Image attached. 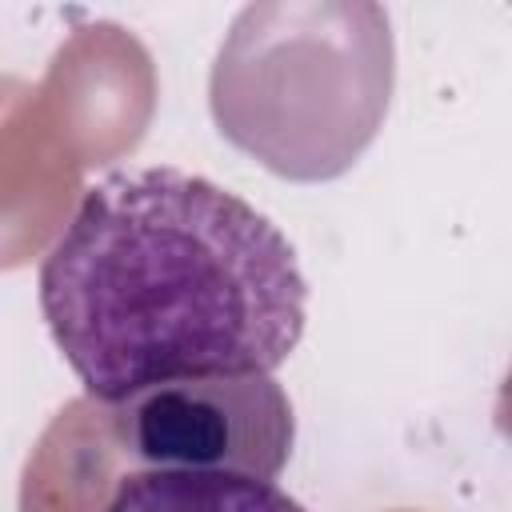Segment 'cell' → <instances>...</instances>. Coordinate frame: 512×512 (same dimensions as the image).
<instances>
[{"label":"cell","instance_id":"6da1fadb","mask_svg":"<svg viewBox=\"0 0 512 512\" xmlns=\"http://www.w3.org/2000/svg\"><path fill=\"white\" fill-rule=\"evenodd\" d=\"M36 288L60 356L108 408L172 380L276 372L308 320L288 236L180 168L88 184Z\"/></svg>","mask_w":512,"mask_h":512},{"label":"cell","instance_id":"7a4b0ae2","mask_svg":"<svg viewBox=\"0 0 512 512\" xmlns=\"http://www.w3.org/2000/svg\"><path fill=\"white\" fill-rule=\"evenodd\" d=\"M388 12L272 0L232 20L208 80L216 128L284 180H332L372 144L392 96Z\"/></svg>","mask_w":512,"mask_h":512},{"label":"cell","instance_id":"3957f363","mask_svg":"<svg viewBox=\"0 0 512 512\" xmlns=\"http://www.w3.org/2000/svg\"><path fill=\"white\" fill-rule=\"evenodd\" d=\"M124 452L144 468L276 480L296 444L292 400L272 372L172 380L116 404Z\"/></svg>","mask_w":512,"mask_h":512},{"label":"cell","instance_id":"277c9868","mask_svg":"<svg viewBox=\"0 0 512 512\" xmlns=\"http://www.w3.org/2000/svg\"><path fill=\"white\" fill-rule=\"evenodd\" d=\"M104 512H308L272 480L240 472L140 468L128 472Z\"/></svg>","mask_w":512,"mask_h":512}]
</instances>
